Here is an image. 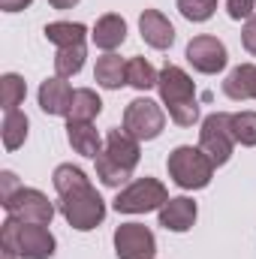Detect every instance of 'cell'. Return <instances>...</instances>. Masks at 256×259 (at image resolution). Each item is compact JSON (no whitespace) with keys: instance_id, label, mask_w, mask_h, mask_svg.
I'll return each mask as SVG.
<instances>
[{"instance_id":"10","label":"cell","mask_w":256,"mask_h":259,"mask_svg":"<svg viewBox=\"0 0 256 259\" xmlns=\"http://www.w3.org/2000/svg\"><path fill=\"white\" fill-rule=\"evenodd\" d=\"M226 46L217 39V36H208V33H202V36H193L190 42H187V61L196 72H202V75H214V72H220L223 66H226Z\"/></svg>"},{"instance_id":"20","label":"cell","mask_w":256,"mask_h":259,"mask_svg":"<svg viewBox=\"0 0 256 259\" xmlns=\"http://www.w3.org/2000/svg\"><path fill=\"white\" fill-rule=\"evenodd\" d=\"M103 112V100L97 97V91H91V88H78L75 94H72V106H69V121H94L97 115Z\"/></svg>"},{"instance_id":"21","label":"cell","mask_w":256,"mask_h":259,"mask_svg":"<svg viewBox=\"0 0 256 259\" xmlns=\"http://www.w3.org/2000/svg\"><path fill=\"white\" fill-rule=\"evenodd\" d=\"M27 127H30V121H27V115L24 112H6L3 115V148L6 151H15V148H21L24 145V139H27Z\"/></svg>"},{"instance_id":"5","label":"cell","mask_w":256,"mask_h":259,"mask_svg":"<svg viewBox=\"0 0 256 259\" xmlns=\"http://www.w3.org/2000/svg\"><path fill=\"white\" fill-rule=\"evenodd\" d=\"M166 202H169V193H166L163 181L139 178L115 196V211L118 214H148V211H160Z\"/></svg>"},{"instance_id":"30","label":"cell","mask_w":256,"mask_h":259,"mask_svg":"<svg viewBox=\"0 0 256 259\" xmlns=\"http://www.w3.org/2000/svg\"><path fill=\"white\" fill-rule=\"evenodd\" d=\"M241 42H244V49L256 58V12L247 18V24H244V30H241Z\"/></svg>"},{"instance_id":"4","label":"cell","mask_w":256,"mask_h":259,"mask_svg":"<svg viewBox=\"0 0 256 259\" xmlns=\"http://www.w3.org/2000/svg\"><path fill=\"white\" fill-rule=\"evenodd\" d=\"M58 208L66 223L78 232H91L106 220V202L91 184H81L69 193L58 196Z\"/></svg>"},{"instance_id":"19","label":"cell","mask_w":256,"mask_h":259,"mask_svg":"<svg viewBox=\"0 0 256 259\" xmlns=\"http://www.w3.org/2000/svg\"><path fill=\"white\" fill-rule=\"evenodd\" d=\"M88 27L78 21H52L46 24V39L55 42L58 49H69V46H84Z\"/></svg>"},{"instance_id":"12","label":"cell","mask_w":256,"mask_h":259,"mask_svg":"<svg viewBox=\"0 0 256 259\" xmlns=\"http://www.w3.org/2000/svg\"><path fill=\"white\" fill-rule=\"evenodd\" d=\"M121 169H127L130 175H133V169L139 166V157H142V151H139V139H133L127 130L115 127L109 130V136H106V148H103Z\"/></svg>"},{"instance_id":"33","label":"cell","mask_w":256,"mask_h":259,"mask_svg":"<svg viewBox=\"0 0 256 259\" xmlns=\"http://www.w3.org/2000/svg\"><path fill=\"white\" fill-rule=\"evenodd\" d=\"M78 0H49V6H55V9H72Z\"/></svg>"},{"instance_id":"31","label":"cell","mask_w":256,"mask_h":259,"mask_svg":"<svg viewBox=\"0 0 256 259\" xmlns=\"http://www.w3.org/2000/svg\"><path fill=\"white\" fill-rule=\"evenodd\" d=\"M0 181H3V193H0V202H3V199H9V196H12L15 190H18V187H21V184L15 181V175H12V172H3V175H0Z\"/></svg>"},{"instance_id":"3","label":"cell","mask_w":256,"mask_h":259,"mask_svg":"<svg viewBox=\"0 0 256 259\" xmlns=\"http://www.w3.org/2000/svg\"><path fill=\"white\" fill-rule=\"evenodd\" d=\"M166 169H169V178L181 187V190H202L211 184L214 178V163L211 157L202 151V148H193V145H181L169 154L166 160Z\"/></svg>"},{"instance_id":"22","label":"cell","mask_w":256,"mask_h":259,"mask_svg":"<svg viewBox=\"0 0 256 259\" xmlns=\"http://www.w3.org/2000/svg\"><path fill=\"white\" fill-rule=\"evenodd\" d=\"M157 81H160V72L145 58H130L127 61V84H133L136 91H151V88H157Z\"/></svg>"},{"instance_id":"2","label":"cell","mask_w":256,"mask_h":259,"mask_svg":"<svg viewBox=\"0 0 256 259\" xmlns=\"http://www.w3.org/2000/svg\"><path fill=\"white\" fill-rule=\"evenodd\" d=\"M0 244L6 253L18 259H52L55 256V235L49 232V226L42 223H21L6 217V223L0 226Z\"/></svg>"},{"instance_id":"16","label":"cell","mask_w":256,"mask_h":259,"mask_svg":"<svg viewBox=\"0 0 256 259\" xmlns=\"http://www.w3.org/2000/svg\"><path fill=\"white\" fill-rule=\"evenodd\" d=\"M66 139H69L72 151L81 157L97 160L103 154V139L94 130V124H88V121H66Z\"/></svg>"},{"instance_id":"11","label":"cell","mask_w":256,"mask_h":259,"mask_svg":"<svg viewBox=\"0 0 256 259\" xmlns=\"http://www.w3.org/2000/svg\"><path fill=\"white\" fill-rule=\"evenodd\" d=\"M139 30H142V39L151 46V49H169L175 42V27L172 21L160 12V9H145L139 15Z\"/></svg>"},{"instance_id":"7","label":"cell","mask_w":256,"mask_h":259,"mask_svg":"<svg viewBox=\"0 0 256 259\" xmlns=\"http://www.w3.org/2000/svg\"><path fill=\"white\" fill-rule=\"evenodd\" d=\"M0 205L6 208V214L12 220H21V223H42V226H49L52 217H55V205L49 202V196L42 190H33V187H18Z\"/></svg>"},{"instance_id":"6","label":"cell","mask_w":256,"mask_h":259,"mask_svg":"<svg viewBox=\"0 0 256 259\" xmlns=\"http://www.w3.org/2000/svg\"><path fill=\"white\" fill-rule=\"evenodd\" d=\"M199 148L211 157L214 166L229 163L232 148H235L232 115H226V112H214V115H208V118L202 121V130H199Z\"/></svg>"},{"instance_id":"8","label":"cell","mask_w":256,"mask_h":259,"mask_svg":"<svg viewBox=\"0 0 256 259\" xmlns=\"http://www.w3.org/2000/svg\"><path fill=\"white\" fill-rule=\"evenodd\" d=\"M163 127H166V112L154 100H148V97L133 100L127 109H124V130H127L133 139H139V142L157 139L163 133Z\"/></svg>"},{"instance_id":"17","label":"cell","mask_w":256,"mask_h":259,"mask_svg":"<svg viewBox=\"0 0 256 259\" xmlns=\"http://www.w3.org/2000/svg\"><path fill=\"white\" fill-rule=\"evenodd\" d=\"M223 94L229 100H253L256 94V64H238L223 81Z\"/></svg>"},{"instance_id":"1","label":"cell","mask_w":256,"mask_h":259,"mask_svg":"<svg viewBox=\"0 0 256 259\" xmlns=\"http://www.w3.org/2000/svg\"><path fill=\"white\" fill-rule=\"evenodd\" d=\"M157 91L169 109V118L178 127H193L199 121V103H196V91H193V78L175 64H166L160 69V81Z\"/></svg>"},{"instance_id":"29","label":"cell","mask_w":256,"mask_h":259,"mask_svg":"<svg viewBox=\"0 0 256 259\" xmlns=\"http://www.w3.org/2000/svg\"><path fill=\"white\" fill-rule=\"evenodd\" d=\"M226 12H229V18H235V21L250 18V15H253V0H226Z\"/></svg>"},{"instance_id":"35","label":"cell","mask_w":256,"mask_h":259,"mask_svg":"<svg viewBox=\"0 0 256 259\" xmlns=\"http://www.w3.org/2000/svg\"><path fill=\"white\" fill-rule=\"evenodd\" d=\"M253 100H256V94H253Z\"/></svg>"},{"instance_id":"18","label":"cell","mask_w":256,"mask_h":259,"mask_svg":"<svg viewBox=\"0 0 256 259\" xmlns=\"http://www.w3.org/2000/svg\"><path fill=\"white\" fill-rule=\"evenodd\" d=\"M94 78L97 84H103L106 91H118L121 84H127V61L115 52L103 55L97 61V69H94Z\"/></svg>"},{"instance_id":"32","label":"cell","mask_w":256,"mask_h":259,"mask_svg":"<svg viewBox=\"0 0 256 259\" xmlns=\"http://www.w3.org/2000/svg\"><path fill=\"white\" fill-rule=\"evenodd\" d=\"M33 0H0V9L3 12H21V9H27Z\"/></svg>"},{"instance_id":"26","label":"cell","mask_w":256,"mask_h":259,"mask_svg":"<svg viewBox=\"0 0 256 259\" xmlns=\"http://www.w3.org/2000/svg\"><path fill=\"white\" fill-rule=\"evenodd\" d=\"M94 163H97V178H100L106 187H121V184H127V181H130V172H127V169H121V166L106 154V151H103Z\"/></svg>"},{"instance_id":"14","label":"cell","mask_w":256,"mask_h":259,"mask_svg":"<svg viewBox=\"0 0 256 259\" xmlns=\"http://www.w3.org/2000/svg\"><path fill=\"white\" fill-rule=\"evenodd\" d=\"M72 94H75V91L66 84L61 75H55V78H46V81L39 84V109H42L46 115H55V118L69 115Z\"/></svg>"},{"instance_id":"28","label":"cell","mask_w":256,"mask_h":259,"mask_svg":"<svg viewBox=\"0 0 256 259\" xmlns=\"http://www.w3.org/2000/svg\"><path fill=\"white\" fill-rule=\"evenodd\" d=\"M178 12L187 21H208L217 12V0H178Z\"/></svg>"},{"instance_id":"13","label":"cell","mask_w":256,"mask_h":259,"mask_svg":"<svg viewBox=\"0 0 256 259\" xmlns=\"http://www.w3.org/2000/svg\"><path fill=\"white\" fill-rule=\"evenodd\" d=\"M196 214H199V208H196L193 199L175 196V199H169L160 208V226L169 229V232H187V229H193V223H196Z\"/></svg>"},{"instance_id":"25","label":"cell","mask_w":256,"mask_h":259,"mask_svg":"<svg viewBox=\"0 0 256 259\" xmlns=\"http://www.w3.org/2000/svg\"><path fill=\"white\" fill-rule=\"evenodd\" d=\"M52 184H55L58 196H64V193H69V190H75V187H81V184H91V181H88V175H84L78 166L61 163V166L55 169V175H52Z\"/></svg>"},{"instance_id":"24","label":"cell","mask_w":256,"mask_h":259,"mask_svg":"<svg viewBox=\"0 0 256 259\" xmlns=\"http://www.w3.org/2000/svg\"><path fill=\"white\" fill-rule=\"evenodd\" d=\"M84 58H88L84 46H69V49H58V55H55V72H58L61 78H69V75L81 72V66H84Z\"/></svg>"},{"instance_id":"23","label":"cell","mask_w":256,"mask_h":259,"mask_svg":"<svg viewBox=\"0 0 256 259\" xmlns=\"http://www.w3.org/2000/svg\"><path fill=\"white\" fill-rule=\"evenodd\" d=\"M24 94H27V88H24V78L21 75L6 72L0 78V103H3V112H15L24 103Z\"/></svg>"},{"instance_id":"27","label":"cell","mask_w":256,"mask_h":259,"mask_svg":"<svg viewBox=\"0 0 256 259\" xmlns=\"http://www.w3.org/2000/svg\"><path fill=\"white\" fill-rule=\"evenodd\" d=\"M232 136L238 145L253 148L256 145V112H235L232 115Z\"/></svg>"},{"instance_id":"34","label":"cell","mask_w":256,"mask_h":259,"mask_svg":"<svg viewBox=\"0 0 256 259\" xmlns=\"http://www.w3.org/2000/svg\"><path fill=\"white\" fill-rule=\"evenodd\" d=\"M3 259H18V256H12V253H6V250H3Z\"/></svg>"},{"instance_id":"9","label":"cell","mask_w":256,"mask_h":259,"mask_svg":"<svg viewBox=\"0 0 256 259\" xmlns=\"http://www.w3.org/2000/svg\"><path fill=\"white\" fill-rule=\"evenodd\" d=\"M115 253L118 259H154L157 238L142 223H121L115 229Z\"/></svg>"},{"instance_id":"15","label":"cell","mask_w":256,"mask_h":259,"mask_svg":"<svg viewBox=\"0 0 256 259\" xmlns=\"http://www.w3.org/2000/svg\"><path fill=\"white\" fill-rule=\"evenodd\" d=\"M91 39H94L97 49H103V52H115V49L127 39V21H124L118 12H106V15L97 18Z\"/></svg>"}]
</instances>
